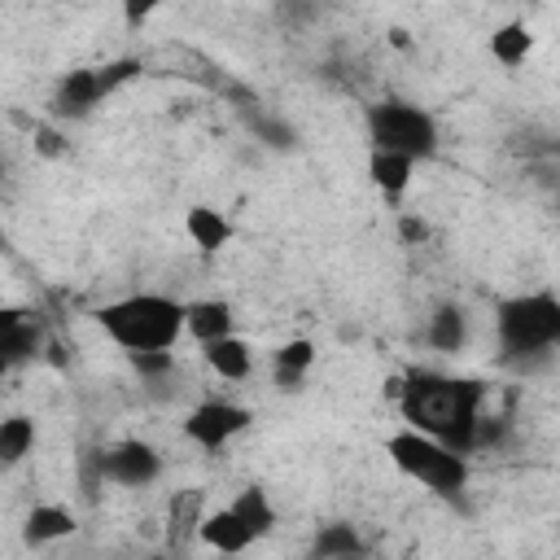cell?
<instances>
[{
  "mask_svg": "<svg viewBox=\"0 0 560 560\" xmlns=\"http://www.w3.org/2000/svg\"><path fill=\"white\" fill-rule=\"evenodd\" d=\"M35 346H39V324L26 319V315L13 311V306H0V376H4L13 363L31 359Z\"/></svg>",
  "mask_w": 560,
  "mask_h": 560,
  "instance_id": "10",
  "label": "cell"
},
{
  "mask_svg": "<svg viewBox=\"0 0 560 560\" xmlns=\"http://www.w3.org/2000/svg\"><path fill=\"white\" fill-rule=\"evenodd\" d=\"M249 127L262 136V144H271V149H293V131H289V122H280V118H254Z\"/></svg>",
  "mask_w": 560,
  "mask_h": 560,
  "instance_id": "23",
  "label": "cell"
},
{
  "mask_svg": "<svg viewBox=\"0 0 560 560\" xmlns=\"http://www.w3.org/2000/svg\"><path fill=\"white\" fill-rule=\"evenodd\" d=\"M494 337L503 363H512L516 372L547 368L560 346V298L551 289L503 298L494 306Z\"/></svg>",
  "mask_w": 560,
  "mask_h": 560,
  "instance_id": "2",
  "label": "cell"
},
{
  "mask_svg": "<svg viewBox=\"0 0 560 560\" xmlns=\"http://www.w3.org/2000/svg\"><path fill=\"white\" fill-rule=\"evenodd\" d=\"M481 381L468 376H442V372H407L398 381V416L407 429H420L455 451H472L481 433Z\"/></svg>",
  "mask_w": 560,
  "mask_h": 560,
  "instance_id": "1",
  "label": "cell"
},
{
  "mask_svg": "<svg viewBox=\"0 0 560 560\" xmlns=\"http://www.w3.org/2000/svg\"><path fill=\"white\" fill-rule=\"evenodd\" d=\"M158 4H162V0H122V18H127V26H140L144 18H153Z\"/></svg>",
  "mask_w": 560,
  "mask_h": 560,
  "instance_id": "24",
  "label": "cell"
},
{
  "mask_svg": "<svg viewBox=\"0 0 560 560\" xmlns=\"http://www.w3.org/2000/svg\"><path fill=\"white\" fill-rule=\"evenodd\" d=\"M363 127H368V140L372 149H385V153H402L411 162H424L438 153V118L411 101H376L368 105L363 114Z\"/></svg>",
  "mask_w": 560,
  "mask_h": 560,
  "instance_id": "5",
  "label": "cell"
},
{
  "mask_svg": "<svg viewBox=\"0 0 560 560\" xmlns=\"http://www.w3.org/2000/svg\"><path fill=\"white\" fill-rule=\"evenodd\" d=\"M101 332L122 350H171L184 337V302L171 293H127L96 311Z\"/></svg>",
  "mask_w": 560,
  "mask_h": 560,
  "instance_id": "3",
  "label": "cell"
},
{
  "mask_svg": "<svg viewBox=\"0 0 560 560\" xmlns=\"http://www.w3.org/2000/svg\"><path fill=\"white\" fill-rule=\"evenodd\" d=\"M197 538L210 547V551H223V556H236V551H245L249 542H254V529L232 512V503L228 508H214V512H201V521H197Z\"/></svg>",
  "mask_w": 560,
  "mask_h": 560,
  "instance_id": "9",
  "label": "cell"
},
{
  "mask_svg": "<svg viewBox=\"0 0 560 560\" xmlns=\"http://www.w3.org/2000/svg\"><path fill=\"white\" fill-rule=\"evenodd\" d=\"M96 468L105 481L114 486H127V490H140V486H153L162 477V455L158 446L140 442V438H127V442H114L96 455Z\"/></svg>",
  "mask_w": 560,
  "mask_h": 560,
  "instance_id": "7",
  "label": "cell"
},
{
  "mask_svg": "<svg viewBox=\"0 0 560 560\" xmlns=\"http://www.w3.org/2000/svg\"><path fill=\"white\" fill-rule=\"evenodd\" d=\"M529 48H534V31L525 26V22H503L494 35H490V57L499 61V66H521L525 57H529Z\"/></svg>",
  "mask_w": 560,
  "mask_h": 560,
  "instance_id": "18",
  "label": "cell"
},
{
  "mask_svg": "<svg viewBox=\"0 0 560 560\" xmlns=\"http://www.w3.org/2000/svg\"><path fill=\"white\" fill-rule=\"evenodd\" d=\"M105 92H109L105 70H70V74L57 83V92H52V109H57V114H70V118H83Z\"/></svg>",
  "mask_w": 560,
  "mask_h": 560,
  "instance_id": "8",
  "label": "cell"
},
{
  "mask_svg": "<svg viewBox=\"0 0 560 560\" xmlns=\"http://www.w3.org/2000/svg\"><path fill=\"white\" fill-rule=\"evenodd\" d=\"M201 354H206L210 372L223 376V381H245V376L254 372V350H249V341L236 337V332H223V337H214V341H201Z\"/></svg>",
  "mask_w": 560,
  "mask_h": 560,
  "instance_id": "11",
  "label": "cell"
},
{
  "mask_svg": "<svg viewBox=\"0 0 560 560\" xmlns=\"http://www.w3.org/2000/svg\"><path fill=\"white\" fill-rule=\"evenodd\" d=\"M429 346L433 350H442V354H455V350H464V341H468V315H464V306H455V302H442L433 315H429Z\"/></svg>",
  "mask_w": 560,
  "mask_h": 560,
  "instance_id": "15",
  "label": "cell"
},
{
  "mask_svg": "<svg viewBox=\"0 0 560 560\" xmlns=\"http://www.w3.org/2000/svg\"><path fill=\"white\" fill-rule=\"evenodd\" d=\"M249 407H241V402H228V398H206V402H197L188 416H184V438L192 442V446H201V451H223L236 433H245L249 429Z\"/></svg>",
  "mask_w": 560,
  "mask_h": 560,
  "instance_id": "6",
  "label": "cell"
},
{
  "mask_svg": "<svg viewBox=\"0 0 560 560\" xmlns=\"http://www.w3.org/2000/svg\"><path fill=\"white\" fill-rule=\"evenodd\" d=\"M232 306L223 298H197V302H184V332L192 341H214L223 332H232Z\"/></svg>",
  "mask_w": 560,
  "mask_h": 560,
  "instance_id": "12",
  "label": "cell"
},
{
  "mask_svg": "<svg viewBox=\"0 0 560 560\" xmlns=\"http://www.w3.org/2000/svg\"><path fill=\"white\" fill-rule=\"evenodd\" d=\"M311 363H315V346L311 341H284L276 354H271V372H276V381L284 385V389H298L302 381H306V372H311Z\"/></svg>",
  "mask_w": 560,
  "mask_h": 560,
  "instance_id": "17",
  "label": "cell"
},
{
  "mask_svg": "<svg viewBox=\"0 0 560 560\" xmlns=\"http://www.w3.org/2000/svg\"><path fill=\"white\" fill-rule=\"evenodd\" d=\"M0 175H4V162H0Z\"/></svg>",
  "mask_w": 560,
  "mask_h": 560,
  "instance_id": "26",
  "label": "cell"
},
{
  "mask_svg": "<svg viewBox=\"0 0 560 560\" xmlns=\"http://www.w3.org/2000/svg\"><path fill=\"white\" fill-rule=\"evenodd\" d=\"M232 512L254 529V538H262L271 525H276V508H271V499H267V490H258V486H249V490H241L236 499H232Z\"/></svg>",
  "mask_w": 560,
  "mask_h": 560,
  "instance_id": "20",
  "label": "cell"
},
{
  "mask_svg": "<svg viewBox=\"0 0 560 560\" xmlns=\"http://www.w3.org/2000/svg\"><path fill=\"white\" fill-rule=\"evenodd\" d=\"M35 446V420L31 416H4L0 420V464H22Z\"/></svg>",
  "mask_w": 560,
  "mask_h": 560,
  "instance_id": "19",
  "label": "cell"
},
{
  "mask_svg": "<svg viewBox=\"0 0 560 560\" xmlns=\"http://www.w3.org/2000/svg\"><path fill=\"white\" fill-rule=\"evenodd\" d=\"M411 171H416V162L402 158V153H385V149H372L368 153V179L385 197H402L411 188Z\"/></svg>",
  "mask_w": 560,
  "mask_h": 560,
  "instance_id": "13",
  "label": "cell"
},
{
  "mask_svg": "<svg viewBox=\"0 0 560 560\" xmlns=\"http://www.w3.org/2000/svg\"><path fill=\"white\" fill-rule=\"evenodd\" d=\"M402 236L420 241V236H424V223H416V219H402Z\"/></svg>",
  "mask_w": 560,
  "mask_h": 560,
  "instance_id": "25",
  "label": "cell"
},
{
  "mask_svg": "<svg viewBox=\"0 0 560 560\" xmlns=\"http://www.w3.org/2000/svg\"><path fill=\"white\" fill-rule=\"evenodd\" d=\"M70 529H74V516H70L61 503H35V508L26 512V525H22L26 542H35V547L57 542V538H66Z\"/></svg>",
  "mask_w": 560,
  "mask_h": 560,
  "instance_id": "16",
  "label": "cell"
},
{
  "mask_svg": "<svg viewBox=\"0 0 560 560\" xmlns=\"http://www.w3.org/2000/svg\"><path fill=\"white\" fill-rule=\"evenodd\" d=\"M385 455L394 459L398 472H407L411 481H420L433 494L451 499V494H459L468 486V455L446 446V442H438V438H429V433H420V429L402 424L398 433H389L385 438Z\"/></svg>",
  "mask_w": 560,
  "mask_h": 560,
  "instance_id": "4",
  "label": "cell"
},
{
  "mask_svg": "<svg viewBox=\"0 0 560 560\" xmlns=\"http://www.w3.org/2000/svg\"><path fill=\"white\" fill-rule=\"evenodd\" d=\"M201 494L197 490H184L171 499V542H188L197 538V521H201Z\"/></svg>",
  "mask_w": 560,
  "mask_h": 560,
  "instance_id": "22",
  "label": "cell"
},
{
  "mask_svg": "<svg viewBox=\"0 0 560 560\" xmlns=\"http://www.w3.org/2000/svg\"><path fill=\"white\" fill-rule=\"evenodd\" d=\"M311 551L319 560H337V556H363V538L354 534V525H324L311 542Z\"/></svg>",
  "mask_w": 560,
  "mask_h": 560,
  "instance_id": "21",
  "label": "cell"
},
{
  "mask_svg": "<svg viewBox=\"0 0 560 560\" xmlns=\"http://www.w3.org/2000/svg\"><path fill=\"white\" fill-rule=\"evenodd\" d=\"M184 232H188V241H192L197 249H206V254H214V249H223V245L232 241V223H228V214L214 210V206H192V210L184 214Z\"/></svg>",
  "mask_w": 560,
  "mask_h": 560,
  "instance_id": "14",
  "label": "cell"
}]
</instances>
